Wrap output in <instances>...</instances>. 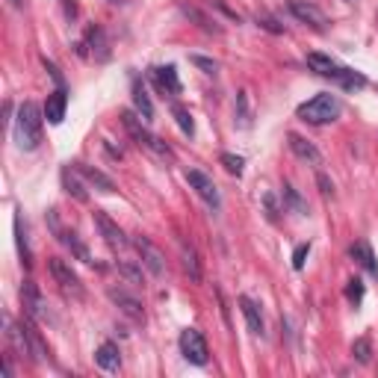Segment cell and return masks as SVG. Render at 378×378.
Returning <instances> with one entry per match:
<instances>
[{"mask_svg":"<svg viewBox=\"0 0 378 378\" xmlns=\"http://www.w3.org/2000/svg\"><path fill=\"white\" fill-rule=\"evenodd\" d=\"M15 139H18L21 151H36L39 142H42V110L24 101L18 107V119H15Z\"/></svg>","mask_w":378,"mask_h":378,"instance_id":"obj_1","label":"cell"},{"mask_svg":"<svg viewBox=\"0 0 378 378\" xmlns=\"http://www.w3.org/2000/svg\"><path fill=\"white\" fill-rule=\"evenodd\" d=\"M122 124H124V130L130 136H134V142L139 145V148H145V151H151L154 157H160V160H175V154H172V148L163 142L160 136H154L151 130L145 127V119L142 116H136L134 110H124L122 112Z\"/></svg>","mask_w":378,"mask_h":378,"instance_id":"obj_2","label":"cell"},{"mask_svg":"<svg viewBox=\"0 0 378 378\" xmlns=\"http://www.w3.org/2000/svg\"><path fill=\"white\" fill-rule=\"evenodd\" d=\"M307 65H310V71H317L319 77L337 80L343 89H360V86H367V77H364V74H358V71H352V69H343V65H337L331 57L307 54Z\"/></svg>","mask_w":378,"mask_h":378,"instance_id":"obj_3","label":"cell"},{"mask_svg":"<svg viewBox=\"0 0 378 378\" xmlns=\"http://www.w3.org/2000/svg\"><path fill=\"white\" fill-rule=\"evenodd\" d=\"M340 98L331 95V92H322L317 98H310V101H305L299 107V119L307 122V124H328V122H334L340 116Z\"/></svg>","mask_w":378,"mask_h":378,"instance_id":"obj_4","label":"cell"},{"mask_svg":"<svg viewBox=\"0 0 378 378\" xmlns=\"http://www.w3.org/2000/svg\"><path fill=\"white\" fill-rule=\"evenodd\" d=\"M130 245H134V249H136V254H139V263H142V266L148 269V272H151L154 278H163V275H166V254H163L160 249H157V245L151 242V240H148V237H134V240H130Z\"/></svg>","mask_w":378,"mask_h":378,"instance_id":"obj_5","label":"cell"},{"mask_svg":"<svg viewBox=\"0 0 378 378\" xmlns=\"http://www.w3.org/2000/svg\"><path fill=\"white\" fill-rule=\"evenodd\" d=\"M180 355H184L195 367L207 364L210 349H207V340H204V334L199 331V328H187V331H180Z\"/></svg>","mask_w":378,"mask_h":378,"instance_id":"obj_6","label":"cell"},{"mask_svg":"<svg viewBox=\"0 0 378 378\" xmlns=\"http://www.w3.org/2000/svg\"><path fill=\"white\" fill-rule=\"evenodd\" d=\"M47 269H51V275H54V281L62 287V293H69V295H74V299H80L83 295V284H80V275L69 266L65 260H59V257H51L47 260Z\"/></svg>","mask_w":378,"mask_h":378,"instance_id":"obj_7","label":"cell"},{"mask_svg":"<svg viewBox=\"0 0 378 378\" xmlns=\"http://www.w3.org/2000/svg\"><path fill=\"white\" fill-rule=\"evenodd\" d=\"M187 184H189L195 192H199L201 201H207L210 210H219V207H222V195H219L216 184H213V177H207L204 172L189 169V172H187Z\"/></svg>","mask_w":378,"mask_h":378,"instance_id":"obj_8","label":"cell"},{"mask_svg":"<svg viewBox=\"0 0 378 378\" xmlns=\"http://www.w3.org/2000/svg\"><path fill=\"white\" fill-rule=\"evenodd\" d=\"M287 9L293 12L295 21H302V24L310 27V30H319V33H322V30L328 27L325 12H322L319 6H314V4H307V0H290Z\"/></svg>","mask_w":378,"mask_h":378,"instance_id":"obj_9","label":"cell"},{"mask_svg":"<svg viewBox=\"0 0 378 378\" xmlns=\"http://www.w3.org/2000/svg\"><path fill=\"white\" fill-rule=\"evenodd\" d=\"M107 295H110V302L116 305L127 319H134V322H145V307H142V302L136 299V295H130V293H127V290H122V287H110V290H107Z\"/></svg>","mask_w":378,"mask_h":378,"instance_id":"obj_10","label":"cell"},{"mask_svg":"<svg viewBox=\"0 0 378 378\" xmlns=\"http://www.w3.org/2000/svg\"><path fill=\"white\" fill-rule=\"evenodd\" d=\"M95 225H98V231H101V237H104V242L110 245V249H116V252H122L124 245H127V237H124V231L122 228L112 222L104 210H95Z\"/></svg>","mask_w":378,"mask_h":378,"instance_id":"obj_11","label":"cell"},{"mask_svg":"<svg viewBox=\"0 0 378 378\" xmlns=\"http://www.w3.org/2000/svg\"><path fill=\"white\" fill-rule=\"evenodd\" d=\"M86 47L95 54V59H107L110 57V42H107V33L101 30V27H89L86 30V42H80L77 45V54H83L86 57Z\"/></svg>","mask_w":378,"mask_h":378,"instance_id":"obj_12","label":"cell"},{"mask_svg":"<svg viewBox=\"0 0 378 378\" xmlns=\"http://www.w3.org/2000/svg\"><path fill=\"white\" fill-rule=\"evenodd\" d=\"M21 328H24V337H27V355H30L33 360H36V364H45L51 352H47L42 334L36 331V325H33V317H27V319L21 322Z\"/></svg>","mask_w":378,"mask_h":378,"instance_id":"obj_13","label":"cell"},{"mask_svg":"<svg viewBox=\"0 0 378 378\" xmlns=\"http://www.w3.org/2000/svg\"><path fill=\"white\" fill-rule=\"evenodd\" d=\"M21 305L27 310V317L33 319H47V310H45V302H42V293L33 281H24L21 287Z\"/></svg>","mask_w":378,"mask_h":378,"instance_id":"obj_14","label":"cell"},{"mask_svg":"<svg viewBox=\"0 0 378 378\" xmlns=\"http://www.w3.org/2000/svg\"><path fill=\"white\" fill-rule=\"evenodd\" d=\"M151 77H154V83L163 95H169L175 98L180 92V80H177V71H175V65H160V69H151Z\"/></svg>","mask_w":378,"mask_h":378,"instance_id":"obj_15","label":"cell"},{"mask_svg":"<svg viewBox=\"0 0 378 378\" xmlns=\"http://www.w3.org/2000/svg\"><path fill=\"white\" fill-rule=\"evenodd\" d=\"M177 9L184 12L189 21H195V24H199L204 33H213V36H222V27H219V21H216V18H210V15H204L199 6L187 4V0H180V4H177Z\"/></svg>","mask_w":378,"mask_h":378,"instance_id":"obj_16","label":"cell"},{"mask_svg":"<svg viewBox=\"0 0 378 378\" xmlns=\"http://www.w3.org/2000/svg\"><path fill=\"white\" fill-rule=\"evenodd\" d=\"M65 107H69V92H65L62 86L57 92L47 95V104H45V119L51 124H62L65 119Z\"/></svg>","mask_w":378,"mask_h":378,"instance_id":"obj_17","label":"cell"},{"mask_svg":"<svg viewBox=\"0 0 378 378\" xmlns=\"http://www.w3.org/2000/svg\"><path fill=\"white\" fill-rule=\"evenodd\" d=\"M77 172H80V177H83L89 187H95L98 192H116V184H112V177H107L101 169L86 166V163H77Z\"/></svg>","mask_w":378,"mask_h":378,"instance_id":"obj_18","label":"cell"},{"mask_svg":"<svg viewBox=\"0 0 378 378\" xmlns=\"http://www.w3.org/2000/svg\"><path fill=\"white\" fill-rule=\"evenodd\" d=\"M287 139H290L293 154L299 157V160L310 163V166H319V163H322V154L317 151V145H314V142H307V139H305V136H299V134H290Z\"/></svg>","mask_w":378,"mask_h":378,"instance_id":"obj_19","label":"cell"},{"mask_svg":"<svg viewBox=\"0 0 378 378\" xmlns=\"http://www.w3.org/2000/svg\"><path fill=\"white\" fill-rule=\"evenodd\" d=\"M95 364L101 367L104 372H116V370L122 367V355H119V346H116V343H104V346L95 352Z\"/></svg>","mask_w":378,"mask_h":378,"instance_id":"obj_20","label":"cell"},{"mask_svg":"<svg viewBox=\"0 0 378 378\" xmlns=\"http://www.w3.org/2000/svg\"><path fill=\"white\" fill-rule=\"evenodd\" d=\"M57 237H59V242L65 245V249L71 252V257H77L80 263H92V254H89V249H86V242L80 240L74 231H57Z\"/></svg>","mask_w":378,"mask_h":378,"instance_id":"obj_21","label":"cell"},{"mask_svg":"<svg viewBox=\"0 0 378 378\" xmlns=\"http://www.w3.org/2000/svg\"><path fill=\"white\" fill-rule=\"evenodd\" d=\"M180 263H184V272L192 281H201V260L192 242H180Z\"/></svg>","mask_w":378,"mask_h":378,"instance_id":"obj_22","label":"cell"},{"mask_svg":"<svg viewBox=\"0 0 378 378\" xmlns=\"http://www.w3.org/2000/svg\"><path fill=\"white\" fill-rule=\"evenodd\" d=\"M240 310H242L245 322H249V331L257 334V337H263V317H260L257 302H252L249 295H240Z\"/></svg>","mask_w":378,"mask_h":378,"instance_id":"obj_23","label":"cell"},{"mask_svg":"<svg viewBox=\"0 0 378 378\" xmlns=\"http://www.w3.org/2000/svg\"><path fill=\"white\" fill-rule=\"evenodd\" d=\"M80 172H71V169H62V189L71 195V199H77V201H89V192H86V187H83V180L77 177Z\"/></svg>","mask_w":378,"mask_h":378,"instance_id":"obj_24","label":"cell"},{"mask_svg":"<svg viewBox=\"0 0 378 378\" xmlns=\"http://www.w3.org/2000/svg\"><path fill=\"white\" fill-rule=\"evenodd\" d=\"M349 257H352L355 263H360V266H364L370 275H375V278H378V263H375L372 249H370L367 242H355L352 249H349Z\"/></svg>","mask_w":378,"mask_h":378,"instance_id":"obj_25","label":"cell"},{"mask_svg":"<svg viewBox=\"0 0 378 378\" xmlns=\"http://www.w3.org/2000/svg\"><path fill=\"white\" fill-rule=\"evenodd\" d=\"M134 104H136V112H139V116H142L145 122H151V119H154V104H151V98H148V92H145L142 83L134 86Z\"/></svg>","mask_w":378,"mask_h":378,"instance_id":"obj_26","label":"cell"},{"mask_svg":"<svg viewBox=\"0 0 378 378\" xmlns=\"http://www.w3.org/2000/svg\"><path fill=\"white\" fill-rule=\"evenodd\" d=\"M15 237H18V252H21L24 266H33V252H30V242H27V231H24L21 216H15Z\"/></svg>","mask_w":378,"mask_h":378,"instance_id":"obj_27","label":"cell"},{"mask_svg":"<svg viewBox=\"0 0 378 378\" xmlns=\"http://www.w3.org/2000/svg\"><path fill=\"white\" fill-rule=\"evenodd\" d=\"M172 116H175V122H177V127L184 130L187 136H192L195 134V122H192V116H189V110L184 107V104H172Z\"/></svg>","mask_w":378,"mask_h":378,"instance_id":"obj_28","label":"cell"},{"mask_svg":"<svg viewBox=\"0 0 378 378\" xmlns=\"http://www.w3.org/2000/svg\"><path fill=\"white\" fill-rule=\"evenodd\" d=\"M352 358L358 360V364H370V360H372V343H370V337H358L352 343Z\"/></svg>","mask_w":378,"mask_h":378,"instance_id":"obj_29","label":"cell"},{"mask_svg":"<svg viewBox=\"0 0 378 378\" xmlns=\"http://www.w3.org/2000/svg\"><path fill=\"white\" fill-rule=\"evenodd\" d=\"M237 124L240 127H249L252 124V112H249V92H240L237 95Z\"/></svg>","mask_w":378,"mask_h":378,"instance_id":"obj_30","label":"cell"},{"mask_svg":"<svg viewBox=\"0 0 378 378\" xmlns=\"http://www.w3.org/2000/svg\"><path fill=\"white\" fill-rule=\"evenodd\" d=\"M281 195H284V204H287V207H293L295 213H307V204L302 201V195L295 192L290 184H284V192H281Z\"/></svg>","mask_w":378,"mask_h":378,"instance_id":"obj_31","label":"cell"},{"mask_svg":"<svg viewBox=\"0 0 378 378\" xmlns=\"http://www.w3.org/2000/svg\"><path fill=\"white\" fill-rule=\"evenodd\" d=\"M119 272L127 278L130 284H142V266H134V263L122 260V263H119Z\"/></svg>","mask_w":378,"mask_h":378,"instance_id":"obj_32","label":"cell"},{"mask_svg":"<svg viewBox=\"0 0 378 378\" xmlns=\"http://www.w3.org/2000/svg\"><path fill=\"white\" fill-rule=\"evenodd\" d=\"M189 62L195 65V69H201L204 74H216L219 71V62L216 59H207V57H199V54H192Z\"/></svg>","mask_w":378,"mask_h":378,"instance_id":"obj_33","label":"cell"},{"mask_svg":"<svg viewBox=\"0 0 378 378\" xmlns=\"http://www.w3.org/2000/svg\"><path fill=\"white\" fill-rule=\"evenodd\" d=\"M219 163H222V166L231 172V175H242V166H245V160H242V157H234V154H222Z\"/></svg>","mask_w":378,"mask_h":378,"instance_id":"obj_34","label":"cell"},{"mask_svg":"<svg viewBox=\"0 0 378 378\" xmlns=\"http://www.w3.org/2000/svg\"><path fill=\"white\" fill-rule=\"evenodd\" d=\"M346 299L360 305V299H364V284H360V278H352L349 287H346Z\"/></svg>","mask_w":378,"mask_h":378,"instance_id":"obj_35","label":"cell"},{"mask_svg":"<svg viewBox=\"0 0 378 378\" xmlns=\"http://www.w3.org/2000/svg\"><path fill=\"white\" fill-rule=\"evenodd\" d=\"M307 252H310V245H307V242H302L299 249L293 252V266H295V269H302V266H305V257H307Z\"/></svg>","mask_w":378,"mask_h":378,"instance_id":"obj_36","label":"cell"},{"mask_svg":"<svg viewBox=\"0 0 378 378\" xmlns=\"http://www.w3.org/2000/svg\"><path fill=\"white\" fill-rule=\"evenodd\" d=\"M207 6H216V9H219V12H225L231 21H237V24H240V15H237L234 9H228V6H225V0H207Z\"/></svg>","mask_w":378,"mask_h":378,"instance_id":"obj_37","label":"cell"},{"mask_svg":"<svg viewBox=\"0 0 378 378\" xmlns=\"http://www.w3.org/2000/svg\"><path fill=\"white\" fill-rule=\"evenodd\" d=\"M317 180H319V189H322V195H325V199H331V195H334V184H331V180H328L325 175H319Z\"/></svg>","mask_w":378,"mask_h":378,"instance_id":"obj_38","label":"cell"},{"mask_svg":"<svg viewBox=\"0 0 378 378\" xmlns=\"http://www.w3.org/2000/svg\"><path fill=\"white\" fill-rule=\"evenodd\" d=\"M257 27H263V30H269V33H284V27H278L272 18H260L257 15Z\"/></svg>","mask_w":378,"mask_h":378,"instance_id":"obj_39","label":"cell"},{"mask_svg":"<svg viewBox=\"0 0 378 378\" xmlns=\"http://www.w3.org/2000/svg\"><path fill=\"white\" fill-rule=\"evenodd\" d=\"M263 201H266V210H269V219L275 222V219H278V207H275V199H272V195H266V199H263Z\"/></svg>","mask_w":378,"mask_h":378,"instance_id":"obj_40","label":"cell"},{"mask_svg":"<svg viewBox=\"0 0 378 378\" xmlns=\"http://www.w3.org/2000/svg\"><path fill=\"white\" fill-rule=\"evenodd\" d=\"M62 6H65V15H69V18H77V4L74 0H62Z\"/></svg>","mask_w":378,"mask_h":378,"instance_id":"obj_41","label":"cell"},{"mask_svg":"<svg viewBox=\"0 0 378 378\" xmlns=\"http://www.w3.org/2000/svg\"><path fill=\"white\" fill-rule=\"evenodd\" d=\"M45 69H47V71H51V77H54V80H57V83L62 86V74L57 71V65H54V62H47V59H45Z\"/></svg>","mask_w":378,"mask_h":378,"instance_id":"obj_42","label":"cell"},{"mask_svg":"<svg viewBox=\"0 0 378 378\" xmlns=\"http://www.w3.org/2000/svg\"><path fill=\"white\" fill-rule=\"evenodd\" d=\"M9 6H12V9H21V6H24V0H9Z\"/></svg>","mask_w":378,"mask_h":378,"instance_id":"obj_43","label":"cell"},{"mask_svg":"<svg viewBox=\"0 0 378 378\" xmlns=\"http://www.w3.org/2000/svg\"><path fill=\"white\" fill-rule=\"evenodd\" d=\"M346 4H355V0H346Z\"/></svg>","mask_w":378,"mask_h":378,"instance_id":"obj_44","label":"cell"}]
</instances>
